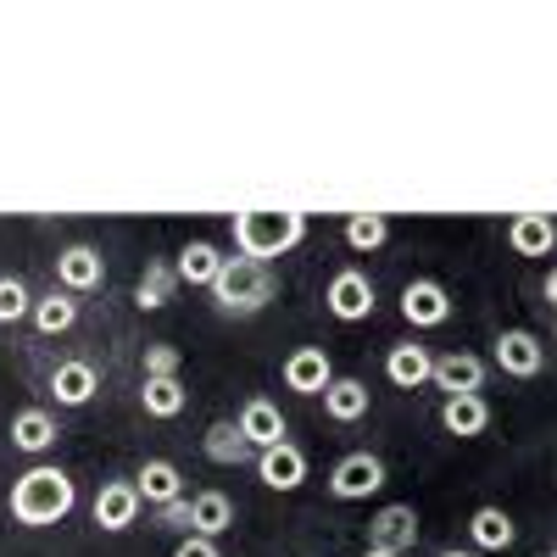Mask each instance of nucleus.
I'll return each instance as SVG.
<instances>
[{
	"instance_id": "obj_3",
	"label": "nucleus",
	"mask_w": 557,
	"mask_h": 557,
	"mask_svg": "<svg viewBox=\"0 0 557 557\" xmlns=\"http://www.w3.org/2000/svg\"><path fill=\"white\" fill-rule=\"evenodd\" d=\"M273 296H278V285H273V273H268L262 262H251V257H223V268H218V278H212V307H218L223 318H257Z\"/></svg>"
},
{
	"instance_id": "obj_34",
	"label": "nucleus",
	"mask_w": 557,
	"mask_h": 557,
	"mask_svg": "<svg viewBox=\"0 0 557 557\" xmlns=\"http://www.w3.org/2000/svg\"><path fill=\"white\" fill-rule=\"evenodd\" d=\"M541 296L557 307V262H552V268H546V278H541Z\"/></svg>"
},
{
	"instance_id": "obj_8",
	"label": "nucleus",
	"mask_w": 557,
	"mask_h": 557,
	"mask_svg": "<svg viewBox=\"0 0 557 557\" xmlns=\"http://www.w3.org/2000/svg\"><path fill=\"white\" fill-rule=\"evenodd\" d=\"M496 368L513 380H535L546 368V341L535 330H502L496 335Z\"/></svg>"
},
{
	"instance_id": "obj_26",
	"label": "nucleus",
	"mask_w": 557,
	"mask_h": 557,
	"mask_svg": "<svg viewBox=\"0 0 557 557\" xmlns=\"http://www.w3.org/2000/svg\"><path fill=\"white\" fill-rule=\"evenodd\" d=\"M178 290V273L173 262H146V273H139V285H134V307L139 312H162Z\"/></svg>"
},
{
	"instance_id": "obj_15",
	"label": "nucleus",
	"mask_w": 557,
	"mask_h": 557,
	"mask_svg": "<svg viewBox=\"0 0 557 557\" xmlns=\"http://www.w3.org/2000/svg\"><path fill=\"white\" fill-rule=\"evenodd\" d=\"M134 491L146 507H168V502H184V474H178V462L168 457H146L139 462V474H134Z\"/></svg>"
},
{
	"instance_id": "obj_13",
	"label": "nucleus",
	"mask_w": 557,
	"mask_h": 557,
	"mask_svg": "<svg viewBox=\"0 0 557 557\" xmlns=\"http://www.w3.org/2000/svg\"><path fill=\"white\" fill-rule=\"evenodd\" d=\"M139 507H146V502H139L134 480H112V485L96 491V507H89V513H96V524H101L107 535H123V530H134Z\"/></svg>"
},
{
	"instance_id": "obj_29",
	"label": "nucleus",
	"mask_w": 557,
	"mask_h": 557,
	"mask_svg": "<svg viewBox=\"0 0 557 557\" xmlns=\"http://www.w3.org/2000/svg\"><path fill=\"white\" fill-rule=\"evenodd\" d=\"M391 240V218L385 212H351L346 218V246L351 251H380Z\"/></svg>"
},
{
	"instance_id": "obj_24",
	"label": "nucleus",
	"mask_w": 557,
	"mask_h": 557,
	"mask_svg": "<svg viewBox=\"0 0 557 557\" xmlns=\"http://www.w3.org/2000/svg\"><path fill=\"white\" fill-rule=\"evenodd\" d=\"M57 418L45 412V407H23L17 418H12V446L17 451H28V457H39V451H51L57 446Z\"/></svg>"
},
{
	"instance_id": "obj_20",
	"label": "nucleus",
	"mask_w": 557,
	"mask_h": 557,
	"mask_svg": "<svg viewBox=\"0 0 557 557\" xmlns=\"http://www.w3.org/2000/svg\"><path fill=\"white\" fill-rule=\"evenodd\" d=\"M201 451L218 462V469H240V462H257L251 441L240 435V424H228V418H218V424L201 435Z\"/></svg>"
},
{
	"instance_id": "obj_14",
	"label": "nucleus",
	"mask_w": 557,
	"mask_h": 557,
	"mask_svg": "<svg viewBox=\"0 0 557 557\" xmlns=\"http://www.w3.org/2000/svg\"><path fill=\"white\" fill-rule=\"evenodd\" d=\"M240 435L251 441V451H268V446H278V441H290V424H285V412H278L268 396H251L246 407H240Z\"/></svg>"
},
{
	"instance_id": "obj_25",
	"label": "nucleus",
	"mask_w": 557,
	"mask_h": 557,
	"mask_svg": "<svg viewBox=\"0 0 557 557\" xmlns=\"http://www.w3.org/2000/svg\"><path fill=\"white\" fill-rule=\"evenodd\" d=\"M513 519H507V507H474V519H469V541L480 552H507L513 546Z\"/></svg>"
},
{
	"instance_id": "obj_5",
	"label": "nucleus",
	"mask_w": 557,
	"mask_h": 557,
	"mask_svg": "<svg viewBox=\"0 0 557 557\" xmlns=\"http://www.w3.org/2000/svg\"><path fill=\"white\" fill-rule=\"evenodd\" d=\"M323 307H330V318H341V323L374 318V278H368L362 268H341L330 278V290H323Z\"/></svg>"
},
{
	"instance_id": "obj_17",
	"label": "nucleus",
	"mask_w": 557,
	"mask_h": 557,
	"mask_svg": "<svg viewBox=\"0 0 557 557\" xmlns=\"http://www.w3.org/2000/svg\"><path fill=\"white\" fill-rule=\"evenodd\" d=\"M441 430L457 441H474L491 430V401L485 396H446L441 401Z\"/></svg>"
},
{
	"instance_id": "obj_31",
	"label": "nucleus",
	"mask_w": 557,
	"mask_h": 557,
	"mask_svg": "<svg viewBox=\"0 0 557 557\" xmlns=\"http://www.w3.org/2000/svg\"><path fill=\"white\" fill-rule=\"evenodd\" d=\"M146 380H184V351L173 341H151L146 346Z\"/></svg>"
},
{
	"instance_id": "obj_27",
	"label": "nucleus",
	"mask_w": 557,
	"mask_h": 557,
	"mask_svg": "<svg viewBox=\"0 0 557 557\" xmlns=\"http://www.w3.org/2000/svg\"><path fill=\"white\" fill-rule=\"evenodd\" d=\"M139 407H146V418H178L190 407V391H184V380H139Z\"/></svg>"
},
{
	"instance_id": "obj_33",
	"label": "nucleus",
	"mask_w": 557,
	"mask_h": 557,
	"mask_svg": "<svg viewBox=\"0 0 557 557\" xmlns=\"http://www.w3.org/2000/svg\"><path fill=\"white\" fill-rule=\"evenodd\" d=\"M173 557H223V552H218V541H207V535H184V541L173 546Z\"/></svg>"
},
{
	"instance_id": "obj_10",
	"label": "nucleus",
	"mask_w": 557,
	"mask_h": 557,
	"mask_svg": "<svg viewBox=\"0 0 557 557\" xmlns=\"http://www.w3.org/2000/svg\"><path fill=\"white\" fill-rule=\"evenodd\" d=\"M257 480L268 491H301L307 485V451L296 441H278V446L257 451Z\"/></svg>"
},
{
	"instance_id": "obj_7",
	"label": "nucleus",
	"mask_w": 557,
	"mask_h": 557,
	"mask_svg": "<svg viewBox=\"0 0 557 557\" xmlns=\"http://www.w3.org/2000/svg\"><path fill=\"white\" fill-rule=\"evenodd\" d=\"M401 318L412 330H441L451 318V296H446L441 278H407L401 285Z\"/></svg>"
},
{
	"instance_id": "obj_30",
	"label": "nucleus",
	"mask_w": 557,
	"mask_h": 557,
	"mask_svg": "<svg viewBox=\"0 0 557 557\" xmlns=\"http://www.w3.org/2000/svg\"><path fill=\"white\" fill-rule=\"evenodd\" d=\"M23 318H34L28 285H23V278H12V273H0V323H23Z\"/></svg>"
},
{
	"instance_id": "obj_12",
	"label": "nucleus",
	"mask_w": 557,
	"mask_h": 557,
	"mask_svg": "<svg viewBox=\"0 0 557 557\" xmlns=\"http://www.w3.org/2000/svg\"><path fill=\"white\" fill-rule=\"evenodd\" d=\"M385 380L396 391H424L435 380V351L430 346H418V341H396L385 351Z\"/></svg>"
},
{
	"instance_id": "obj_36",
	"label": "nucleus",
	"mask_w": 557,
	"mask_h": 557,
	"mask_svg": "<svg viewBox=\"0 0 557 557\" xmlns=\"http://www.w3.org/2000/svg\"><path fill=\"white\" fill-rule=\"evenodd\" d=\"M441 557H480V552H441Z\"/></svg>"
},
{
	"instance_id": "obj_11",
	"label": "nucleus",
	"mask_w": 557,
	"mask_h": 557,
	"mask_svg": "<svg viewBox=\"0 0 557 557\" xmlns=\"http://www.w3.org/2000/svg\"><path fill=\"white\" fill-rule=\"evenodd\" d=\"M57 285L67 290V296H84V290H101L107 285V257L96 251V246H67L62 257H57Z\"/></svg>"
},
{
	"instance_id": "obj_4",
	"label": "nucleus",
	"mask_w": 557,
	"mask_h": 557,
	"mask_svg": "<svg viewBox=\"0 0 557 557\" xmlns=\"http://www.w3.org/2000/svg\"><path fill=\"white\" fill-rule=\"evenodd\" d=\"M380 491H385V457H374V451H346L330 469V496L335 502H368Z\"/></svg>"
},
{
	"instance_id": "obj_19",
	"label": "nucleus",
	"mask_w": 557,
	"mask_h": 557,
	"mask_svg": "<svg viewBox=\"0 0 557 557\" xmlns=\"http://www.w3.org/2000/svg\"><path fill=\"white\" fill-rule=\"evenodd\" d=\"M96 391H101V380H96V368L89 362H57V374H51V396H57V407H89L96 401Z\"/></svg>"
},
{
	"instance_id": "obj_2",
	"label": "nucleus",
	"mask_w": 557,
	"mask_h": 557,
	"mask_svg": "<svg viewBox=\"0 0 557 557\" xmlns=\"http://www.w3.org/2000/svg\"><path fill=\"white\" fill-rule=\"evenodd\" d=\"M312 218L307 212H235L228 235H235V257H251V262H273V257H290L301 240H307Z\"/></svg>"
},
{
	"instance_id": "obj_9",
	"label": "nucleus",
	"mask_w": 557,
	"mask_h": 557,
	"mask_svg": "<svg viewBox=\"0 0 557 557\" xmlns=\"http://www.w3.org/2000/svg\"><path fill=\"white\" fill-rule=\"evenodd\" d=\"M335 385V362H330V351L323 346H296L290 357H285V391H296V396H323Z\"/></svg>"
},
{
	"instance_id": "obj_21",
	"label": "nucleus",
	"mask_w": 557,
	"mask_h": 557,
	"mask_svg": "<svg viewBox=\"0 0 557 557\" xmlns=\"http://www.w3.org/2000/svg\"><path fill=\"white\" fill-rule=\"evenodd\" d=\"M218 268H223V251H218L212 240H190V246L178 251V262H173L178 285H190V290H212Z\"/></svg>"
},
{
	"instance_id": "obj_35",
	"label": "nucleus",
	"mask_w": 557,
	"mask_h": 557,
	"mask_svg": "<svg viewBox=\"0 0 557 557\" xmlns=\"http://www.w3.org/2000/svg\"><path fill=\"white\" fill-rule=\"evenodd\" d=\"M357 557H396V552H385V546H362Z\"/></svg>"
},
{
	"instance_id": "obj_6",
	"label": "nucleus",
	"mask_w": 557,
	"mask_h": 557,
	"mask_svg": "<svg viewBox=\"0 0 557 557\" xmlns=\"http://www.w3.org/2000/svg\"><path fill=\"white\" fill-rule=\"evenodd\" d=\"M368 546H385L396 557H407L418 546V507L412 502H385L374 519H368Z\"/></svg>"
},
{
	"instance_id": "obj_22",
	"label": "nucleus",
	"mask_w": 557,
	"mask_h": 557,
	"mask_svg": "<svg viewBox=\"0 0 557 557\" xmlns=\"http://www.w3.org/2000/svg\"><path fill=\"white\" fill-rule=\"evenodd\" d=\"M223 530H235V502H228L223 491H196L190 496V535L218 541Z\"/></svg>"
},
{
	"instance_id": "obj_28",
	"label": "nucleus",
	"mask_w": 557,
	"mask_h": 557,
	"mask_svg": "<svg viewBox=\"0 0 557 557\" xmlns=\"http://www.w3.org/2000/svg\"><path fill=\"white\" fill-rule=\"evenodd\" d=\"M73 323H78V301L67 290H51V296L34 301V330L39 335H67Z\"/></svg>"
},
{
	"instance_id": "obj_1",
	"label": "nucleus",
	"mask_w": 557,
	"mask_h": 557,
	"mask_svg": "<svg viewBox=\"0 0 557 557\" xmlns=\"http://www.w3.org/2000/svg\"><path fill=\"white\" fill-rule=\"evenodd\" d=\"M7 507L23 530H51L78 507V485H73V474L57 469V462H34L28 474H17Z\"/></svg>"
},
{
	"instance_id": "obj_16",
	"label": "nucleus",
	"mask_w": 557,
	"mask_h": 557,
	"mask_svg": "<svg viewBox=\"0 0 557 557\" xmlns=\"http://www.w3.org/2000/svg\"><path fill=\"white\" fill-rule=\"evenodd\" d=\"M430 385H441L446 396H480V385H485V357H474V351H446V357H435V380Z\"/></svg>"
},
{
	"instance_id": "obj_37",
	"label": "nucleus",
	"mask_w": 557,
	"mask_h": 557,
	"mask_svg": "<svg viewBox=\"0 0 557 557\" xmlns=\"http://www.w3.org/2000/svg\"><path fill=\"white\" fill-rule=\"evenodd\" d=\"M552 341H557V330H552Z\"/></svg>"
},
{
	"instance_id": "obj_32",
	"label": "nucleus",
	"mask_w": 557,
	"mask_h": 557,
	"mask_svg": "<svg viewBox=\"0 0 557 557\" xmlns=\"http://www.w3.org/2000/svg\"><path fill=\"white\" fill-rule=\"evenodd\" d=\"M157 524H162V530H173V535H190V496L157 507Z\"/></svg>"
},
{
	"instance_id": "obj_23",
	"label": "nucleus",
	"mask_w": 557,
	"mask_h": 557,
	"mask_svg": "<svg viewBox=\"0 0 557 557\" xmlns=\"http://www.w3.org/2000/svg\"><path fill=\"white\" fill-rule=\"evenodd\" d=\"M368 407H374V391H368L362 380H351V374H335V385L323 391V412H330L335 424H357Z\"/></svg>"
},
{
	"instance_id": "obj_18",
	"label": "nucleus",
	"mask_w": 557,
	"mask_h": 557,
	"mask_svg": "<svg viewBox=\"0 0 557 557\" xmlns=\"http://www.w3.org/2000/svg\"><path fill=\"white\" fill-rule=\"evenodd\" d=\"M507 246H513L519 257H552L557 251V223L546 212H519L513 223H507Z\"/></svg>"
}]
</instances>
